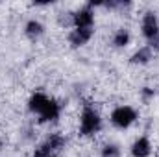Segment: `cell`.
<instances>
[{
    "label": "cell",
    "instance_id": "3",
    "mask_svg": "<svg viewBox=\"0 0 159 157\" xmlns=\"http://www.w3.org/2000/svg\"><path fill=\"white\" fill-rule=\"evenodd\" d=\"M135 120H137V113H135V109L129 107V105H120V107H117V109L111 113V122H113V126H117L120 129L129 128Z\"/></svg>",
    "mask_w": 159,
    "mask_h": 157
},
{
    "label": "cell",
    "instance_id": "8",
    "mask_svg": "<svg viewBox=\"0 0 159 157\" xmlns=\"http://www.w3.org/2000/svg\"><path fill=\"white\" fill-rule=\"evenodd\" d=\"M152 154V144L146 137H139L133 146H131V155L133 157H148Z\"/></svg>",
    "mask_w": 159,
    "mask_h": 157
},
{
    "label": "cell",
    "instance_id": "15",
    "mask_svg": "<svg viewBox=\"0 0 159 157\" xmlns=\"http://www.w3.org/2000/svg\"><path fill=\"white\" fill-rule=\"evenodd\" d=\"M50 157H59V155H50Z\"/></svg>",
    "mask_w": 159,
    "mask_h": 157
},
{
    "label": "cell",
    "instance_id": "13",
    "mask_svg": "<svg viewBox=\"0 0 159 157\" xmlns=\"http://www.w3.org/2000/svg\"><path fill=\"white\" fill-rule=\"evenodd\" d=\"M148 46H150L152 50H157V48H159V32H157V34H156V35H154L150 41H148Z\"/></svg>",
    "mask_w": 159,
    "mask_h": 157
},
{
    "label": "cell",
    "instance_id": "10",
    "mask_svg": "<svg viewBox=\"0 0 159 157\" xmlns=\"http://www.w3.org/2000/svg\"><path fill=\"white\" fill-rule=\"evenodd\" d=\"M24 32L30 39H39L41 35L44 34V26L41 24L39 20H28L24 26Z\"/></svg>",
    "mask_w": 159,
    "mask_h": 157
},
{
    "label": "cell",
    "instance_id": "2",
    "mask_svg": "<svg viewBox=\"0 0 159 157\" xmlns=\"http://www.w3.org/2000/svg\"><path fill=\"white\" fill-rule=\"evenodd\" d=\"M102 129V118L93 107H85L80 118V135L91 137Z\"/></svg>",
    "mask_w": 159,
    "mask_h": 157
},
{
    "label": "cell",
    "instance_id": "5",
    "mask_svg": "<svg viewBox=\"0 0 159 157\" xmlns=\"http://www.w3.org/2000/svg\"><path fill=\"white\" fill-rule=\"evenodd\" d=\"M141 30H143V35L150 41L156 34L159 32V20H157V15L148 11L144 17H143V24H141Z\"/></svg>",
    "mask_w": 159,
    "mask_h": 157
},
{
    "label": "cell",
    "instance_id": "14",
    "mask_svg": "<svg viewBox=\"0 0 159 157\" xmlns=\"http://www.w3.org/2000/svg\"><path fill=\"white\" fill-rule=\"evenodd\" d=\"M0 150H2V141H0Z\"/></svg>",
    "mask_w": 159,
    "mask_h": 157
},
{
    "label": "cell",
    "instance_id": "6",
    "mask_svg": "<svg viewBox=\"0 0 159 157\" xmlns=\"http://www.w3.org/2000/svg\"><path fill=\"white\" fill-rule=\"evenodd\" d=\"M93 22H94V11L91 6H85L74 13V26L76 28H93Z\"/></svg>",
    "mask_w": 159,
    "mask_h": 157
},
{
    "label": "cell",
    "instance_id": "12",
    "mask_svg": "<svg viewBox=\"0 0 159 157\" xmlns=\"http://www.w3.org/2000/svg\"><path fill=\"white\" fill-rule=\"evenodd\" d=\"M102 157H120V148L117 144H106L102 148Z\"/></svg>",
    "mask_w": 159,
    "mask_h": 157
},
{
    "label": "cell",
    "instance_id": "1",
    "mask_svg": "<svg viewBox=\"0 0 159 157\" xmlns=\"http://www.w3.org/2000/svg\"><path fill=\"white\" fill-rule=\"evenodd\" d=\"M28 107H30L32 113H37L39 115L41 122H52V120H56V118L59 117V113H61V105L56 100L44 96L43 92H35L30 98Z\"/></svg>",
    "mask_w": 159,
    "mask_h": 157
},
{
    "label": "cell",
    "instance_id": "7",
    "mask_svg": "<svg viewBox=\"0 0 159 157\" xmlns=\"http://www.w3.org/2000/svg\"><path fill=\"white\" fill-rule=\"evenodd\" d=\"M93 28H76V30H72L70 34H69V43H70V46H74V48H78V46H83V44H87L89 39L93 37Z\"/></svg>",
    "mask_w": 159,
    "mask_h": 157
},
{
    "label": "cell",
    "instance_id": "11",
    "mask_svg": "<svg viewBox=\"0 0 159 157\" xmlns=\"http://www.w3.org/2000/svg\"><path fill=\"white\" fill-rule=\"evenodd\" d=\"M128 43H129V34H128V30H119V32L113 35V44H115L117 48L126 46Z\"/></svg>",
    "mask_w": 159,
    "mask_h": 157
},
{
    "label": "cell",
    "instance_id": "4",
    "mask_svg": "<svg viewBox=\"0 0 159 157\" xmlns=\"http://www.w3.org/2000/svg\"><path fill=\"white\" fill-rule=\"evenodd\" d=\"M63 146H65V137H61L59 133H54V135H50V137L41 144L39 148H35L34 157H50L52 152L61 150Z\"/></svg>",
    "mask_w": 159,
    "mask_h": 157
},
{
    "label": "cell",
    "instance_id": "9",
    "mask_svg": "<svg viewBox=\"0 0 159 157\" xmlns=\"http://www.w3.org/2000/svg\"><path fill=\"white\" fill-rule=\"evenodd\" d=\"M152 56H154V50H152L150 46H143V48H139V50L131 56V63H135V65H144V63H148V61L152 59Z\"/></svg>",
    "mask_w": 159,
    "mask_h": 157
}]
</instances>
